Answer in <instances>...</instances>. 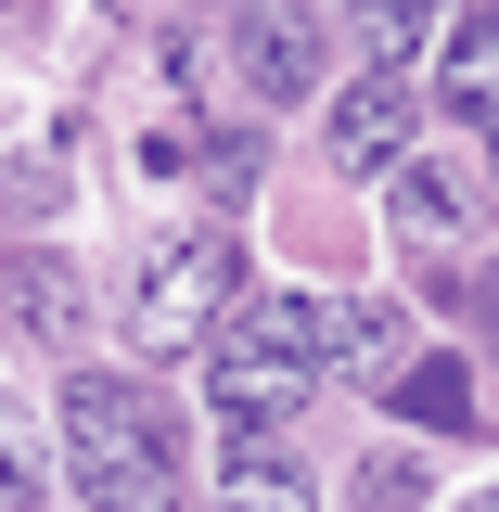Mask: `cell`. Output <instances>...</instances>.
Returning a JSON list of instances; mask_svg holds the SVG:
<instances>
[{
    "mask_svg": "<svg viewBox=\"0 0 499 512\" xmlns=\"http://www.w3.org/2000/svg\"><path fill=\"white\" fill-rule=\"evenodd\" d=\"M64 474L90 487V512H167L180 500V436H167L154 384L64 372Z\"/></svg>",
    "mask_w": 499,
    "mask_h": 512,
    "instance_id": "cell-1",
    "label": "cell"
},
{
    "mask_svg": "<svg viewBox=\"0 0 499 512\" xmlns=\"http://www.w3.org/2000/svg\"><path fill=\"white\" fill-rule=\"evenodd\" d=\"M231 295H244V244H231V231H180V244L141 256L128 333H141V346H205V333L231 320Z\"/></svg>",
    "mask_w": 499,
    "mask_h": 512,
    "instance_id": "cell-2",
    "label": "cell"
},
{
    "mask_svg": "<svg viewBox=\"0 0 499 512\" xmlns=\"http://www.w3.org/2000/svg\"><path fill=\"white\" fill-rule=\"evenodd\" d=\"M320 64H333V26H320L308 0H231V90H244L256 116L269 103H308Z\"/></svg>",
    "mask_w": 499,
    "mask_h": 512,
    "instance_id": "cell-3",
    "label": "cell"
},
{
    "mask_svg": "<svg viewBox=\"0 0 499 512\" xmlns=\"http://www.w3.org/2000/svg\"><path fill=\"white\" fill-rule=\"evenodd\" d=\"M384 218H397V244H474L487 167H474V154H410V167L384 180Z\"/></svg>",
    "mask_w": 499,
    "mask_h": 512,
    "instance_id": "cell-4",
    "label": "cell"
},
{
    "mask_svg": "<svg viewBox=\"0 0 499 512\" xmlns=\"http://www.w3.org/2000/svg\"><path fill=\"white\" fill-rule=\"evenodd\" d=\"M333 154H346V180H359V167H372V180H397V167L423 154V90L372 64V77L333 103Z\"/></svg>",
    "mask_w": 499,
    "mask_h": 512,
    "instance_id": "cell-5",
    "label": "cell"
},
{
    "mask_svg": "<svg viewBox=\"0 0 499 512\" xmlns=\"http://www.w3.org/2000/svg\"><path fill=\"white\" fill-rule=\"evenodd\" d=\"M218 346H244V359H295V372H320L333 359V308L320 295H231V320H218Z\"/></svg>",
    "mask_w": 499,
    "mask_h": 512,
    "instance_id": "cell-6",
    "label": "cell"
},
{
    "mask_svg": "<svg viewBox=\"0 0 499 512\" xmlns=\"http://www.w3.org/2000/svg\"><path fill=\"white\" fill-rule=\"evenodd\" d=\"M205 397H218L231 436H269V423L308 397V372H295V359H244V346H218V359H205Z\"/></svg>",
    "mask_w": 499,
    "mask_h": 512,
    "instance_id": "cell-7",
    "label": "cell"
},
{
    "mask_svg": "<svg viewBox=\"0 0 499 512\" xmlns=\"http://www.w3.org/2000/svg\"><path fill=\"white\" fill-rule=\"evenodd\" d=\"M0 308H13V333H26V346H64V333H77V282H64V256H0Z\"/></svg>",
    "mask_w": 499,
    "mask_h": 512,
    "instance_id": "cell-8",
    "label": "cell"
},
{
    "mask_svg": "<svg viewBox=\"0 0 499 512\" xmlns=\"http://www.w3.org/2000/svg\"><path fill=\"white\" fill-rule=\"evenodd\" d=\"M448 26H461V0H359V39H372L384 77H410L423 52H448Z\"/></svg>",
    "mask_w": 499,
    "mask_h": 512,
    "instance_id": "cell-9",
    "label": "cell"
},
{
    "mask_svg": "<svg viewBox=\"0 0 499 512\" xmlns=\"http://www.w3.org/2000/svg\"><path fill=\"white\" fill-rule=\"evenodd\" d=\"M218 500L231 512H320V487H308V461H282V448H231V461H218Z\"/></svg>",
    "mask_w": 499,
    "mask_h": 512,
    "instance_id": "cell-10",
    "label": "cell"
},
{
    "mask_svg": "<svg viewBox=\"0 0 499 512\" xmlns=\"http://www.w3.org/2000/svg\"><path fill=\"white\" fill-rule=\"evenodd\" d=\"M52 487V461H39V436H26V410H0V512H26Z\"/></svg>",
    "mask_w": 499,
    "mask_h": 512,
    "instance_id": "cell-11",
    "label": "cell"
},
{
    "mask_svg": "<svg viewBox=\"0 0 499 512\" xmlns=\"http://www.w3.org/2000/svg\"><path fill=\"white\" fill-rule=\"evenodd\" d=\"M384 346H397V308H333V359L346 372H384Z\"/></svg>",
    "mask_w": 499,
    "mask_h": 512,
    "instance_id": "cell-12",
    "label": "cell"
},
{
    "mask_svg": "<svg viewBox=\"0 0 499 512\" xmlns=\"http://www.w3.org/2000/svg\"><path fill=\"white\" fill-rule=\"evenodd\" d=\"M359 512H423V461H372L359 474Z\"/></svg>",
    "mask_w": 499,
    "mask_h": 512,
    "instance_id": "cell-13",
    "label": "cell"
},
{
    "mask_svg": "<svg viewBox=\"0 0 499 512\" xmlns=\"http://www.w3.org/2000/svg\"><path fill=\"white\" fill-rule=\"evenodd\" d=\"M397 397H410L423 423H448V410H461V372H410V384H397Z\"/></svg>",
    "mask_w": 499,
    "mask_h": 512,
    "instance_id": "cell-14",
    "label": "cell"
},
{
    "mask_svg": "<svg viewBox=\"0 0 499 512\" xmlns=\"http://www.w3.org/2000/svg\"><path fill=\"white\" fill-rule=\"evenodd\" d=\"M474 512H499V487H487V500H474Z\"/></svg>",
    "mask_w": 499,
    "mask_h": 512,
    "instance_id": "cell-15",
    "label": "cell"
},
{
    "mask_svg": "<svg viewBox=\"0 0 499 512\" xmlns=\"http://www.w3.org/2000/svg\"><path fill=\"white\" fill-rule=\"evenodd\" d=\"M487 154H499V128H487Z\"/></svg>",
    "mask_w": 499,
    "mask_h": 512,
    "instance_id": "cell-16",
    "label": "cell"
}]
</instances>
